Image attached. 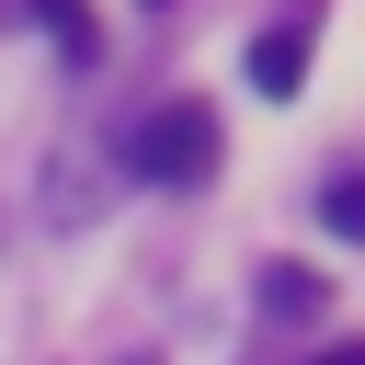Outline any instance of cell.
<instances>
[{"label": "cell", "instance_id": "cell-6", "mask_svg": "<svg viewBox=\"0 0 365 365\" xmlns=\"http://www.w3.org/2000/svg\"><path fill=\"white\" fill-rule=\"evenodd\" d=\"M319 365H365V342H331V354H319Z\"/></svg>", "mask_w": 365, "mask_h": 365}, {"label": "cell", "instance_id": "cell-2", "mask_svg": "<svg viewBox=\"0 0 365 365\" xmlns=\"http://www.w3.org/2000/svg\"><path fill=\"white\" fill-rule=\"evenodd\" d=\"M308 46H319V0H285V23L251 34V91L262 103H297L308 91Z\"/></svg>", "mask_w": 365, "mask_h": 365}, {"label": "cell", "instance_id": "cell-7", "mask_svg": "<svg viewBox=\"0 0 365 365\" xmlns=\"http://www.w3.org/2000/svg\"><path fill=\"white\" fill-rule=\"evenodd\" d=\"M125 365H148V354H125Z\"/></svg>", "mask_w": 365, "mask_h": 365}, {"label": "cell", "instance_id": "cell-4", "mask_svg": "<svg viewBox=\"0 0 365 365\" xmlns=\"http://www.w3.org/2000/svg\"><path fill=\"white\" fill-rule=\"evenodd\" d=\"M23 11H34L46 34H57V57H68V68H91V57H103V46H91V11H80V0H23Z\"/></svg>", "mask_w": 365, "mask_h": 365}, {"label": "cell", "instance_id": "cell-3", "mask_svg": "<svg viewBox=\"0 0 365 365\" xmlns=\"http://www.w3.org/2000/svg\"><path fill=\"white\" fill-rule=\"evenodd\" d=\"M262 319H319V274L308 262H274L262 274Z\"/></svg>", "mask_w": 365, "mask_h": 365}, {"label": "cell", "instance_id": "cell-5", "mask_svg": "<svg viewBox=\"0 0 365 365\" xmlns=\"http://www.w3.org/2000/svg\"><path fill=\"white\" fill-rule=\"evenodd\" d=\"M319 228L331 240H365V171H331L319 182Z\"/></svg>", "mask_w": 365, "mask_h": 365}, {"label": "cell", "instance_id": "cell-1", "mask_svg": "<svg viewBox=\"0 0 365 365\" xmlns=\"http://www.w3.org/2000/svg\"><path fill=\"white\" fill-rule=\"evenodd\" d=\"M217 114L194 103V91H171V103H148L137 114V137H125V171L137 182H160V194H194V182H217Z\"/></svg>", "mask_w": 365, "mask_h": 365}]
</instances>
